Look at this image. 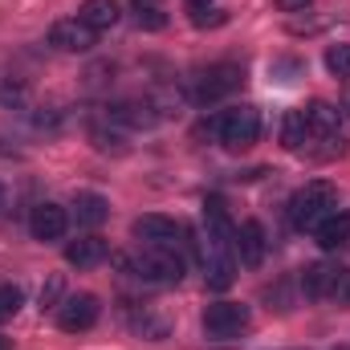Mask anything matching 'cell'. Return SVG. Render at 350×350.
Masks as SVG:
<instances>
[{"instance_id": "26", "label": "cell", "mask_w": 350, "mask_h": 350, "mask_svg": "<svg viewBox=\"0 0 350 350\" xmlns=\"http://www.w3.org/2000/svg\"><path fill=\"white\" fill-rule=\"evenodd\" d=\"M135 4H139V8H143V4H159V0H135Z\"/></svg>"}, {"instance_id": "18", "label": "cell", "mask_w": 350, "mask_h": 350, "mask_svg": "<svg viewBox=\"0 0 350 350\" xmlns=\"http://www.w3.org/2000/svg\"><path fill=\"white\" fill-rule=\"evenodd\" d=\"M25 98H29L25 82H16V78H4V82H0V110H21Z\"/></svg>"}, {"instance_id": "21", "label": "cell", "mask_w": 350, "mask_h": 350, "mask_svg": "<svg viewBox=\"0 0 350 350\" xmlns=\"http://www.w3.org/2000/svg\"><path fill=\"white\" fill-rule=\"evenodd\" d=\"M191 21H196L200 29H208V25H224L228 16H224V8H208V4H204V8H191Z\"/></svg>"}, {"instance_id": "9", "label": "cell", "mask_w": 350, "mask_h": 350, "mask_svg": "<svg viewBox=\"0 0 350 350\" xmlns=\"http://www.w3.org/2000/svg\"><path fill=\"white\" fill-rule=\"evenodd\" d=\"M66 224H70V216H66L62 204H37V208L29 212V232H33V241H57V237L66 232Z\"/></svg>"}, {"instance_id": "1", "label": "cell", "mask_w": 350, "mask_h": 350, "mask_svg": "<svg viewBox=\"0 0 350 350\" xmlns=\"http://www.w3.org/2000/svg\"><path fill=\"white\" fill-rule=\"evenodd\" d=\"M334 204H338L334 183H330V179H310L306 187L293 191V200H289V220H293V228L314 232L326 216H334Z\"/></svg>"}, {"instance_id": "8", "label": "cell", "mask_w": 350, "mask_h": 350, "mask_svg": "<svg viewBox=\"0 0 350 350\" xmlns=\"http://www.w3.org/2000/svg\"><path fill=\"white\" fill-rule=\"evenodd\" d=\"M135 237L143 241V249H175L179 245V224L167 220V216H139Z\"/></svg>"}, {"instance_id": "13", "label": "cell", "mask_w": 350, "mask_h": 350, "mask_svg": "<svg viewBox=\"0 0 350 350\" xmlns=\"http://www.w3.org/2000/svg\"><path fill=\"white\" fill-rule=\"evenodd\" d=\"M314 237H318V245H322L326 253H334V249L350 245V212H334V216H326V220L314 228Z\"/></svg>"}, {"instance_id": "20", "label": "cell", "mask_w": 350, "mask_h": 350, "mask_svg": "<svg viewBox=\"0 0 350 350\" xmlns=\"http://www.w3.org/2000/svg\"><path fill=\"white\" fill-rule=\"evenodd\" d=\"M25 306V293L16 289V285H0V322H8V318H16V310Z\"/></svg>"}, {"instance_id": "23", "label": "cell", "mask_w": 350, "mask_h": 350, "mask_svg": "<svg viewBox=\"0 0 350 350\" xmlns=\"http://www.w3.org/2000/svg\"><path fill=\"white\" fill-rule=\"evenodd\" d=\"M57 289H62V281H57V277H53V281H49V285H45V289H41V306H49V301H53V297H57Z\"/></svg>"}, {"instance_id": "24", "label": "cell", "mask_w": 350, "mask_h": 350, "mask_svg": "<svg viewBox=\"0 0 350 350\" xmlns=\"http://www.w3.org/2000/svg\"><path fill=\"white\" fill-rule=\"evenodd\" d=\"M277 4H281L285 12H301V8H310L314 0H277Z\"/></svg>"}, {"instance_id": "14", "label": "cell", "mask_w": 350, "mask_h": 350, "mask_svg": "<svg viewBox=\"0 0 350 350\" xmlns=\"http://www.w3.org/2000/svg\"><path fill=\"white\" fill-rule=\"evenodd\" d=\"M306 122H310V135H322V139L338 135V110L330 102H310L306 106Z\"/></svg>"}, {"instance_id": "7", "label": "cell", "mask_w": 350, "mask_h": 350, "mask_svg": "<svg viewBox=\"0 0 350 350\" xmlns=\"http://www.w3.org/2000/svg\"><path fill=\"white\" fill-rule=\"evenodd\" d=\"M94 29H90L86 21H78V16H66V21H53V29H49V45H57L62 53H86L94 49Z\"/></svg>"}, {"instance_id": "11", "label": "cell", "mask_w": 350, "mask_h": 350, "mask_svg": "<svg viewBox=\"0 0 350 350\" xmlns=\"http://www.w3.org/2000/svg\"><path fill=\"white\" fill-rule=\"evenodd\" d=\"M204 228H208V241L232 245L237 228H232V220H228V208H224V200H220V196H208V200H204Z\"/></svg>"}, {"instance_id": "3", "label": "cell", "mask_w": 350, "mask_h": 350, "mask_svg": "<svg viewBox=\"0 0 350 350\" xmlns=\"http://www.w3.org/2000/svg\"><path fill=\"white\" fill-rule=\"evenodd\" d=\"M257 135H261V114H257V106H232V110H224L220 114V143L224 147H253L257 143Z\"/></svg>"}, {"instance_id": "5", "label": "cell", "mask_w": 350, "mask_h": 350, "mask_svg": "<svg viewBox=\"0 0 350 350\" xmlns=\"http://www.w3.org/2000/svg\"><path fill=\"white\" fill-rule=\"evenodd\" d=\"M98 314H102V306H98L94 293H74V297H66L57 306V326L66 334H82V330H90L98 322Z\"/></svg>"}, {"instance_id": "16", "label": "cell", "mask_w": 350, "mask_h": 350, "mask_svg": "<svg viewBox=\"0 0 350 350\" xmlns=\"http://www.w3.org/2000/svg\"><path fill=\"white\" fill-rule=\"evenodd\" d=\"M74 216H78V224L98 228V224L110 216V204H106L98 191H78V200H74Z\"/></svg>"}, {"instance_id": "2", "label": "cell", "mask_w": 350, "mask_h": 350, "mask_svg": "<svg viewBox=\"0 0 350 350\" xmlns=\"http://www.w3.org/2000/svg\"><path fill=\"white\" fill-rule=\"evenodd\" d=\"M301 285H306L310 297H326V301H338V306L350 301V269L347 265H330V261L310 265L306 277H301Z\"/></svg>"}, {"instance_id": "12", "label": "cell", "mask_w": 350, "mask_h": 350, "mask_svg": "<svg viewBox=\"0 0 350 350\" xmlns=\"http://www.w3.org/2000/svg\"><path fill=\"white\" fill-rule=\"evenodd\" d=\"M106 257H110V249H106L102 237H82V241H70L66 245V261L78 265V269H94V265H102Z\"/></svg>"}, {"instance_id": "15", "label": "cell", "mask_w": 350, "mask_h": 350, "mask_svg": "<svg viewBox=\"0 0 350 350\" xmlns=\"http://www.w3.org/2000/svg\"><path fill=\"white\" fill-rule=\"evenodd\" d=\"M78 21H86L94 33H102V29L118 25V4H114V0H86V4L78 8Z\"/></svg>"}, {"instance_id": "17", "label": "cell", "mask_w": 350, "mask_h": 350, "mask_svg": "<svg viewBox=\"0 0 350 350\" xmlns=\"http://www.w3.org/2000/svg\"><path fill=\"white\" fill-rule=\"evenodd\" d=\"M306 139H310L306 110H289V114H285V122H281V143H285L289 151H301V147H306Z\"/></svg>"}, {"instance_id": "25", "label": "cell", "mask_w": 350, "mask_h": 350, "mask_svg": "<svg viewBox=\"0 0 350 350\" xmlns=\"http://www.w3.org/2000/svg\"><path fill=\"white\" fill-rule=\"evenodd\" d=\"M187 4H191V8H204V4H208V0H187Z\"/></svg>"}, {"instance_id": "27", "label": "cell", "mask_w": 350, "mask_h": 350, "mask_svg": "<svg viewBox=\"0 0 350 350\" xmlns=\"http://www.w3.org/2000/svg\"><path fill=\"white\" fill-rule=\"evenodd\" d=\"M0 208H4V183H0Z\"/></svg>"}, {"instance_id": "22", "label": "cell", "mask_w": 350, "mask_h": 350, "mask_svg": "<svg viewBox=\"0 0 350 350\" xmlns=\"http://www.w3.org/2000/svg\"><path fill=\"white\" fill-rule=\"evenodd\" d=\"M163 25H167V16H163L155 4H143V8H139V29H163Z\"/></svg>"}, {"instance_id": "4", "label": "cell", "mask_w": 350, "mask_h": 350, "mask_svg": "<svg viewBox=\"0 0 350 350\" xmlns=\"http://www.w3.org/2000/svg\"><path fill=\"white\" fill-rule=\"evenodd\" d=\"M249 326V306L241 301H216L204 310V334L208 338H237Z\"/></svg>"}, {"instance_id": "6", "label": "cell", "mask_w": 350, "mask_h": 350, "mask_svg": "<svg viewBox=\"0 0 350 350\" xmlns=\"http://www.w3.org/2000/svg\"><path fill=\"white\" fill-rule=\"evenodd\" d=\"M241 66H212V70H204L200 78H196V86H191V98L200 102V106H208V102H216V98H224L228 90L241 86Z\"/></svg>"}, {"instance_id": "28", "label": "cell", "mask_w": 350, "mask_h": 350, "mask_svg": "<svg viewBox=\"0 0 350 350\" xmlns=\"http://www.w3.org/2000/svg\"><path fill=\"white\" fill-rule=\"evenodd\" d=\"M347 110H350V98H347Z\"/></svg>"}, {"instance_id": "10", "label": "cell", "mask_w": 350, "mask_h": 350, "mask_svg": "<svg viewBox=\"0 0 350 350\" xmlns=\"http://www.w3.org/2000/svg\"><path fill=\"white\" fill-rule=\"evenodd\" d=\"M265 249H269V241H265V228L257 220H245L241 228H237V237H232V253L241 257V265H249V269H257L265 261Z\"/></svg>"}, {"instance_id": "19", "label": "cell", "mask_w": 350, "mask_h": 350, "mask_svg": "<svg viewBox=\"0 0 350 350\" xmlns=\"http://www.w3.org/2000/svg\"><path fill=\"white\" fill-rule=\"evenodd\" d=\"M326 70L334 78H350V45H330L326 49Z\"/></svg>"}]
</instances>
